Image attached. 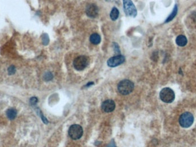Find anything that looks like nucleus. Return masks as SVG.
Returning a JSON list of instances; mask_svg holds the SVG:
<instances>
[{
    "label": "nucleus",
    "instance_id": "4468645a",
    "mask_svg": "<svg viewBox=\"0 0 196 147\" xmlns=\"http://www.w3.org/2000/svg\"><path fill=\"white\" fill-rule=\"evenodd\" d=\"M177 6L176 5L175 7H174V8L173 9V10L172 13L170 14V16L167 18V19H166L165 22H170V21H171V20H173L175 17V16H176V14L177 13Z\"/></svg>",
    "mask_w": 196,
    "mask_h": 147
},
{
    "label": "nucleus",
    "instance_id": "2eb2a0df",
    "mask_svg": "<svg viewBox=\"0 0 196 147\" xmlns=\"http://www.w3.org/2000/svg\"><path fill=\"white\" fill-rule=\"evenodd\" d=\"M112 46H113V49H114V51L115 53V54H116V55H121V51H120V48L119 45L118 44V43H112Z\"/></svg>",
    "mask_w": 196,
    "mask_h": 147
},
{
    "label": "nucleus",
    "instance_id": "1a4fd4ad",
    "mask_svg": "<svg viewBox=\"0 0 196 147\" xmlns=\"http://www.w3.org/2000/svg\"><path fill=\"white\" fill-rule=\"evenodd\" d=\"M115 108V103L111 99H107L103 102L102 104V109L104 112H112Z\"/></svg>",
    "mask_w": 196,
    "mask_h": 147
},
{
    "label": "nucleus",
    "instance_id": "9b49d317",
    "mask_svg": "<svg viewBox=\"0 0 196 147\" xmlns=\"http://www.w3.org/2000/svg\"><path fill=\"white\" fill-rule=\"evenodd\" d=\"M176 43L178 46L184 47L187 45V38L184 35L178 36L176 40Z\"/></svg>",
    "mask_w": 196,
    "mask_h": 147
},
{
    "label": "nucleus",
    "instance_id": "423d86ee",
    "mask_svg": "<svg viewBox=\"0 0 196 147\" xmlns=\"http://www.w3.org/2000/svg\"><path fill=\"white\" fill-rule=\"evenodd\" d=\"M89 60L84 55L79 56L75 58L73 64L75 70L77 71H82L85 69L88 64Z\"/></svg>",
    "mask_w": 196,
    "mask_h": 147
},
{
    "label": "nucleus",
    "instance_id": "20e7f679",
    "mask_svg": "<svg viewBox=\"0 0 196 147\" xmlns=\"http://www.w3.org/2000/svg\"><path fill=\"white\" fill-rule=\"evenodd\" d=\"M194 122V117L189 112L182 114L179 118V123L182 127L187 128L192 125Z\"/></svg>",
    "mask_w": 196,
    "mask_h": 147
},
{
    "label": "nucleus",
    "instance_id": "f257e3e1",
    "mask_svg": "<svg viewBox=\"0 0 196 147\" xmlns=\"http://www.w3.org/2000/svg\"><path fill=\"white\" fill-rule=\"evenodd\" d=\"M134 88V83L128 79H124L118 85V90L122 95H128L130 94Z\"/></svg>",
    "mask_w": 196,
    "mask_h": 147
},
{
    "label": "nucleus",
    "instance_id": "7ed1b4c3",
    "mask_svg": "<svg viewBox=\"0 0 196 147\" xmlns=\"http://www.w3.org/2000/svg\"><path fill=\"white\" fill-rule=\"evenodd\" d=\"M161 99L165 103H171L175 99V94L173 90L169 88H163L160 93Z\"/></svg>",
    "mask_w": 196,
    "mask_h": 147
},
{
    "label": "nucleus",
    "instance_id": "a211bd4d",
    "mask_svg": "<svg viewBox=\"0 0 196 147\" xmlns=\"http://www.w3.org/2000/svg\"><path fill=\"white\" fill-rule=\"evenodd\" d=\"M15 72H16V68L14 67V66H12L8 69V73L10 75L14 74Z\"/></svg>",
    "mask_w": 196,
    "mask_h": 147
},
{
    "label": "nucleus",
    "instance_id": "0eeeda50",
    "mask_svg": "<svg viewBox=\"0 0 196 147\" xmlns=\"http://www.w3.org/2000/svg\"><path fill=\"white\" fill-rule=\"evenodd\" d=\"M125 61V58L122 55L112 56L107 60V64L110 67H115L123 64Z\"/></svg>",
    "mask_w": 196,
    "mask_h": 147
},
{
    "label": "nucleus",
    "instance_id": "9d476101",
    "mask_svg": "<svg viewBox=\"0 0 196 147\" xmlns=\"http://www.w3.org/2000/svg\"><path fill=\"white\" fill-rule=\"evenodd\" d=\"M90 41L94 45H98L101 42V37L99 34L94 33L90 36Z\"/></svg>",
    "mask_w": 196,
    "mask_h": 147
},
{
    "label": "nucleus",
    "instance_id": "f03ea898",
    "mask_svg": "<svg viewBox=\"0 0 196 147\" xmlns=\"http://www.w3.org/2000/svg\"><path fill=\"white\" fill-rule=\"evenodd\" d=\"M124 12L127 16L135 17L137 15V10L131 0H123Z\"/></svg>",
    "mask_w": 196,
    "mask_h": 147
},
{
    "label": "nucleus",
    "instance_id": "ddd939ff",
    "mask_svg": "<svg viewBox=\"0 0 196 147\" xmlns=\"http://www.w3.org/2000/svg\"><path fill=\"white\" fill-rule=\"evenodd\" d=\"M7 115L8 118L10 119H13L16 117L17 115V111L14 109H8L7 112Z\"/></svg>",
    "mask_w": 196,
    "mask_h": 147
},
{
    "label": "nucleus",
    "instance_id": "dca6fc26",
    "mask_svg": "<svg viewBox=\"0 0 196 147\" xmlns=\"http://www.w3.org/2000/svg\"><path fill=\"white\" fill-rule=\"evenodd\" d=\"M53 78V75L51 72H46L44 75V79L46 80V81H49L51 80H52Z\"/></svg>",
    "mask_w": 196,
    "mask_h": 147
},
{
    "label": "nucleus",
    "instance_id": "6ab92c4d",
    "mask_svg": "<svg viewBox=\"0 0 196 147\" xmlns=\"http://www.w3.org/2000/svg\"><path fill=\"white\" fill-rule=\"evenodd\" d=\"M38 98L36 97H32V98H30V104L32 105H34L38 102Z\"/></svg>",
    "mask_w": 196,
    "mask_h": 147
},
{
    "label": "nucleus",
    "instance_id": "6e6552de",
    "mask_svg": "<svg viewBox=\"0 0 196 147\" xmlns=\"http://www.w3.org/2000/svg\"><path fill=\"white\" fill-rule=\"evenodd\" d=\"M86 14L90 18H95L98 16L99 9L98 7L94 4H90L87 5L85 8Z\"/></svg>",
    "mask_w": 196,
    "mask_h": 147
},
{
    "label": "nucleus",
    "instance_id": "f3484780",
    "mask_svg": "<svg viewBox=\"0 0 196 147\" xmlns=\"http://www.w3.org/2000/svg\"><path fill=\"white\" fill-rule=\"evenodd\" d=\"M42 40H43V43L44 45L45 46H47L48 44L49 43V37H48V35L46 34V33H44L43 36V38H42Z\"/></svg>",
    "mask_w": 196,
    "mask_h": 147
},
{
    "label": "nucleus",
    "instance_id": "39448f33",
    "mask_svg": "<svg viewBox=\"0 0 196 147\" xmlns=\"http://www.w3.org/2000/svg\"><path fill=\"white\" fill-rule=\"evenodd\" d=\"M83 134V129L80 125L74 124L71 125L68 130V135L73 140L80 138Z\"/></svg>",
    "mask_w": 196,
    "mask_h": 147
},
{
    "label": "nucleus",
    "instance_id": "f8f14e48",
    "mask_svg": "<svg viewBox=\"0 0 196 147\" xmlns=\"http://www.w3.org/2000/svg\"><path fill=\"white\" fill-rule=\"evenodd\" d=\"M119 16V11L116 7H114L110 13V18L113 21L117 20Z\"/></svg>",
    "mask_w": 196,
    "mask_h": 147
}]
</instances>
